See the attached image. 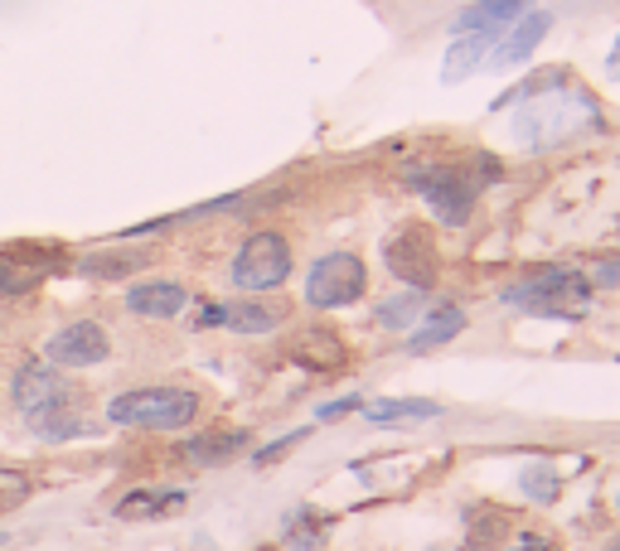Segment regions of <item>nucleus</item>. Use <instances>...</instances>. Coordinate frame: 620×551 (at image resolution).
<instances>
[{"instance_id":"nucleus-1","label":"nucleus","mask_w":620,"mask_h":551,"mask_svg":"<svg viewBox=\"0 0 620 551\" xmlns=\"http://www.w3.org/2000/svg\"><path fill=\"white\" fill-rule=\"evenodd\" d=\"M200 416V397L190 387H141V392L112 397L108 421L116 426H141V431H180Z\"/></svg>"},{"instance_id":"nucleus-2","label":"nucleus","mask_w":620,"mask_h":551,"mask_svg":"<svg viewBox=\"0 0 620 551\" xmlns=\"http://www.w3.org/2000/svg\"><path fill=\"white\" fill-rule=\"evenodd\" d=\"M505 300L524 305V310H543V315H582L587 300H591V280L582 272H567V266H558V272L514 286Z\"/></svg>"},{"instance_id":"nucleus-3","label":"nucleus","mask_w":620,"mask_h":551,"mask_svg":"<svg viewBox=\"0 0 620 551\" xmlns=\"http://www.w3.org/2000/svg\"><path fill=\"white\" fill-rule=\"evenodd\" d=\"M292 276V247L282 233H257L243 242V252L233 257V286L237 290H276Z\"/></svg>"},{"instance_id":"nucleus-4","label":"nucleus","mask_w":620,"mask_h":551,"mask_svg":"<svg viewBox=\"0 0 620 551\" xmlns=\"http://www.w3.org/2000/svg\"><path fill=\"white\" fill-rule=\"evenodd\" d=\"M364 286H368L364 262L354 257V252H329L325 262L311 266V276H306V300L321 305V310H335V305L359 300Z\"/></svg>"},{"instance_id":"nucleus-5","label":"nucleus","mask_w":620,"mask_h":551,"mask_svg":"<svg viewBox=\"0 0 620 551\" xmlns=\"http://www.w3.org/2000/svg\"><path fill=\"white\" fill-rule=\"evenodd\" d=\"M10 392H16V407L30 416V426L69 411V397H73L69 382H63L54 368H44V363H24L16 373V382H10Z\"/></svg>"},{"instance_id":"nucleus-6","label":"nucleus","mask_w":620,"mask_h":551,"mask_svg":"<svg viewBox=\"0 0 620 551\" xmlns=\"http://www.w3.org/2000/svg\"><path fill=\"white\" fill-rule=\"evenodd\" d=\"M384 262H388V272L407 280V286H421L427 290L431 280H437V247H431V237L421 233V227H398L388 242H384Z\"/></svg>"},{"instance_id":"nucleus-7","label":"nucleus","mask_w":620,"mask_h":551,"mask_svg":"<svg viewBox=\"0 0 620 551\" xmlns=\"http://www.w3.org/2000/svg\"><path fill=\"white\" fill-rule=\"evenodd\" d=\"M44 354L54 368H92V363H102L112 354V344H108V329L102 325L78 319V325H63L54 339L44 344Z\"/></svg>"},{"instance_id":"nucleus-8","label":"nucleus","mask_w":620,"mask_h":551,"mask_svg":"<svg viewBox=\"0 0 620 551\" xmlns=\"http://www.w3.org/2000/svg\"><path fill=\"white\" fill-rule=\"evenodd\" d=\"M417 194L427 198V204L437 208L446 223H466L470 198H475L470 184H466V174H460V170H446V165L421 170V174H417Z\"/></svg>"},{"instance_id":"nucleus-9","label":"nucleus","mask_w":620,"mask_h":551,"mask_svg":"<svg viewBox=\"0 0 620 551\" xmlns=\"http://www.w3.org/2000/svg\"><path fill=\"white\" fill-rule=\"evenodd\" d=\"M548 24H552V20L543 16V10H529V16H519V20H514L505 34L495 39V49H490V63H495V69H514V63H524V59H529V53H533L538 44H543Z\"/></svg>"},{"instance_id":"nucleus-10","label":"nucleus","mask_w":620,"mask_h":551,"mask_svg":"<svg viewBox=\"0 0 620 551\" xmlns=\"http://www.w3.org/2000/svg\"><path fill=\"white\" fill-rule=\"evenodd\" d=\"M286 319L282 305H257V300H233V305H209L200 325H228L237 334H267Z\"/></svg>"},{"instance_id":"nucleus-11","label":"nucleus","mask_w":620,"mask_h":551,"mask_svg":"<svg viewBox=\"0 0 620 551\" xmlns=\"http://www.w3.org/2000/svg\"><path fill=\"white\" fill-rule=\"evenodd\" d=\"M184 305H190V290L175 286V280H141V286L126 290V310L146 319H175Z\"/></svg>"},{"instance_id":"nucleus-12","label":"nucleus","mask_w":620,"mask_h":551,"mask_svg":"<svg viewBox=\"0 0 620 551\" xmlns=\"http://www.w3.org/2000/svg\"><path fill=\"white\" fill-rule=\"evenodd\" d=\"M495 39L490 30H475V34H456V44L446 49V83H460V78H470L475 69H480L485 59H490V49H495Z\"/></svg>"},{"instance_id":"nucleus-13","label":"nucleus","mask_w":620,"mask_h":551,"mask_svg":"<svg viewBox=\"0 0 620 551\" xmlns=\"http://www.w3.org/2000/svg\"><path fill=\"white\" fill-rule=\"evenodd\" d=\"M184 508V493L180 489H136L116 503V518L122 522H151V518H170Z\"/></svg>"},{"instance_id":"nucleus-14","label":"nucleus","mask_w":620,"mask_h":551,"mask_svg":"<svg viewBox=\"0 0 620 551\" xmlns=\"http://www.w3.org/2000/svg\"><path fill=\"white\" fill-rule=\"evenodd\" d=\"M524 16V0H480L470 6L466 16L456 20V34H475V30H490V34H505L509 20Z\"/></svg>"},{"instance_id":"nucleus-15","label":"nucleus","mask_w":620,"mask_h":551,"mask_svg":"<svg viewBox=\"0 0 620 551\" xmlns=\"http://www.w3.org/2000/svg\"><path fill=\"white\" fill-rule=\"evenodd\" d=\"M243 446H247L243 431H209V436H194L190 446H184V455H190L194 465H223V460H233Z\"/></svg>"},{"instance_id":"nucleus-16","label":"nucleus","mask_w":620,"mask_h":551,"mask_svg":"<svg viewBox=\"0 0 620 551\" xmlns=\"http://www.w3.org/2000/svg\"><path fill=\"white\" fill-rule=\"evenodd\" d=\"M460 329H466V310H456V305H441V310L413 334V344H407V348H413V354H427V348H437V344H446V339H456Z\"/></svg>"},{"instance_id":"nucleus-17","label":"nucleus","mask_w":620,"mask_h":551,"mask_svg":"<svg viewBox=\"0 0 620 551\" xmlns=\"http://www.w3.org/2000/svg\"><path fill=\"white\" fill-rule=\"evenodd\" d=\"M431 416H441V407L437 401H421V397L378 401V407H368V421L374 426H407V421H431Z\"/></svg>"},{"instance_id":"nucleus-18","label":"nucleus","mask_w":620,"mask_h":551,"mask_svg":"<svg viewBox=\"0 0 620 551\" xmlns=\"http://www.w3.org/2000/svg\"><path fill=\"white\" fill-rule=\"evenodd\" d=\"M296 358L311 363V368H339V363H345V344L329 329H311L296 339Z\"/></svg>"},{"instance_id":"nucleus-19","label":"nucleus","mask_w":620,"mask_h":551,"mask_svg":"<svg viewBox=\"0 0 620 551\" xmlns=\"http://www.w3.org/2000/svg\"><path fill=\"white\" fill-rule=\"evenodd\" d=\"M39 276H44V266H39L34 257H16V252H6V257H0V295L30 290Z\"/></svg>"},{"instance_id":"nucleus-20","label":"nucleus","mask_w":620,"mask_h":551,"mask_svg":"<svg viewBox=\"0 0 620 551\" xmlns=\"http://www.w3.org/2000/svg\"><path fill=\"white\" fill-rule=\"evenodd\" d=\"M34 493L30 475H20V469H6L0 465V513H16V508Z\"/></svg>"},{"instance_id":"nucleus-21","label":"nucleus","mask_w":620,"mask_h":551,"mask_svg":"<svg viewBox=\"0 0 620 551\" xmlns=\"http://www.w3.org/2000/svg\"><path fill=\"white\" fill-rule=\"evenodd\" d=\"M524 493H529L533 503H552L558 499V475L543 465H533V469H524Z\"/></svg>"},{"instance_id":"nucleus-22","label":"nucleus","mask_w":620,"mask_h":551,"mask_svg":"<svg viewBox=\"0 0 620 551\" xmlns=\"http://www.w3.org/2000/svg\"><path fill=\"white\" fill-rule=\"evenodd\" d=\"M417 315H421V300H417V295H398V300L378 305V325H388V329H403L407 319H417Z\"/></svg>"},{"instance_id":"nucleus-23","label":"nucleus","mask_w":620,"mask_h":551,"mask_svg":"<svg viewBox=\"0 0 620 551\" xmlns=\"http://www.w3.org/2000/svg\"><path fill=\"white\" fill-rule=\"evenodd\" d=\"M509 551H558V547H552L548 537H538V532H524V537H519V542H514Z\"/></svg>"},{"instance_id":"nucleus-24","label":"nucleus","mask_w":620,"mask_h":551,"mask_svg":"<svg viewBox=\"0 0 620 551\" xmlns=\"http://www.w3.org/2000/svg\"><path fill=\"white\" fill-rule=\"evenodd\" d=\"M359 401L354 397H339V401H329V407H321V421H329V416H345V411H354Z\"/></svg>"},{"instance_id":"nucleus-25","label":"nucleus","mask_w":620,"mask_h":551,"mask_svg":"<svg viewBox=\"0 0 620 551\" xmlns=\"http://www.w3.org/2000/svg\"><path fill=\"white\" fill-rule=\"evenodd\" d=\"M606 69H611V78H620V39H616V49H611V59H606Z\"/></svg>"},{"instance_id":"nucleus-26","label":"nucleus","mask_w":620,"mask_h":551,"mask_svg":"<svg viewBox=\"0 0 620 551\" xmlns=\"http://www.w3.org/2000/svg\"><path fill=\"white\" fill-rule=\"evenodd\" d=\"M606 551H620V542H611V547H606Z\"/></svg>"}]
</instances>
